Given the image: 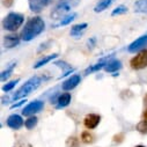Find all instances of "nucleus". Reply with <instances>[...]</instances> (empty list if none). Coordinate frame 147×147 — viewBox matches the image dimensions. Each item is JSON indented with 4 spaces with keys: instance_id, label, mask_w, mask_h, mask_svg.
Wrapping results in <instances>:
<instances>
[{
    "instance_id": "f257e3e1",
    "label": "nucleus",
    "mask_w": 147,
    "mask_h": 147,
    "mask_svg": "<svg viewBox=\"0 0 147 147\" xmlns=\"http://www.w3.org/2000/svg\"><path fill=\"white\" fill-rule=\"evenodd\" d=\"M45 28V24H44V21L38 18V16H35V18H31L27 23H26V27L23 28L22 32H21V38L23 41H31L34 40L36 36H38Z\"/></svg>"
},
{
    "instance_id": "f03ea898",
    "label": "nucleus",
    "mask_w": 147,
    "mask_h": 147,
    "mask_svg": "<svg viewBox=\"0 0 147 147\" xmlns=\"http://www.w3.org/2000/svg\"><path fill=\"white\" fill-rule=\"evenodd\" d=\"M41 82H42V79H41L40 77H32V78H30V79L14 94L13 100H19V98L26 97L27 95H29L30 93H32L34 90L37 89V88L40 87Z\"/></svg>"
},
{
    "instance_id": "7ed1b4c3",
    "label": "nucleus",
    "mask_w": 147,
    "mask_h": 147,
    "mask_svg": "<svg viewBox=\"0 0 147 147\" xmlns=\"http://www.w3.org/2000/svg\"><path fill=\"white\" fill-rule=\"evenodd\" d=\"M79 3H80V0H59L56 5V7L52 11L51 16L55 19H58L61 15H64L65 13L69 12L73 7L78 6Z\"/></svg>"
},
{
    "instance_id": "20e7f679",
    "label": "nucleus",
    "mask_w": 147,
    "mask_h": 147,
    "mask_svg": "<svg viewBox=\"0 0 147 147\" xmlns=\"http://www.w3.org/2000/svg\"><path fill=\"white\" fill-rule=\"evenodd\" d=\"M24 18L19 13H9L3 21V28L9 31H16L23 23Z\"/></svg>"
},
{
    "instance_id": "39448f33",
    "label": "nucleus",
    "mask_w": 147,
    "mask_h": 147,
    "mask_svg": "<svg viewBox=\"0 0 147 147\" xmlns=\"http://www.w3.org/2000/svg\"><path fill=\"white\" fill-rule=\"evenodd\" d=\"M130 65L133 69H142L147 67V50L140 51L134 58H132Z\"/></svg>"
},
{
    "instance_id": "423d86ee",
    "label": "nucleus",
    "mask_w": 147,
    "mask_h": 147,
    "mask_svg": "<svg viewBox=\"0 0 147 147\" xmlns=\"http://www.w3.org/2000/svg\"><path fill=\"white\" fill-rule=\"evenodd\" d=\"M44 107V103L41 102V101H34L31 103H29L23 110H22V115L23 116H31V115H35L36 113L41 111Z\"/></svg>"
},
{
    "instance_id": "0eeeda50",
    "label": "nucleus",
    "mask_w": 147,
    "mask_h": 147,
    "mask_svg": "<svg viewBox=\"0 0 147 147\" xmlns=\"http://www.w3.org/2000/svg\"><path fill=\"white\" fill-rule=\"evenodd\" d=\"M100 121H101V117H100L98 115H96V114H89V115H87V116L85 117L84 124H85V126H86L87 129L93 130V129H95V127L98 125Z\"/></svg>"
},
{
    "instance_id": "6e6552de",
    "label": "nucleus",
    "mask_w": 147,
    "mask_h": 147,
    "mask_svg": "<svg viewBox=\"0 0 147 147\" xmlns=\"http://www.w3.org/2000/svg\"><path fill=\"white\" fill-rule=\"evenodd\" d=\"M80 76L78 74H74V76H72L69 79H67L65 82H63V89L64 90H71L73 88H76L79 84H80Z\"/></svg>"
},
{
    "instance_id": "1a4fd4ad",
    "label": "nucleus",
    "mask_w": 147,
    "mask_h": 147,
    "mask_svg": "<svg viewBox=\"0 0 147 147\" xmlns=\"http://www.w3.org/2000/svg\"><path fill=\"white\" fill-rule=\"evenodd\" d=\"M146 45H147V35L146 36H141V37L136 40L133 43H131L129 45V51L130 52H136L137 50H140Z\"/></svg>"
},
{
    "instance_id": "9d476101",
    "label": "nucleus",
    "mask_w": 147,
    "mask_h": 147,
    "mask_svg": "<svg viewBox=\"0 0 147 147\" xmlns=\"http://www.w3.org/2000/svg\"><path fill=\"white\" fill-rule=\"evenodd\" d=\"M19 42H20V37L18 35H7L3 40V45L7 49H11V48L16 47Z\"/></svg>"
},
{
    "instance_id": "9b49d317",
    "label": "nucleus",
    "mask_w": 147,
    "mask_h": 147,
    "mask_svg": "<svg viewBox=\"0 0 147 147\" xmlns=\"http://www.w3.org/2000/svg\"><path fill=\"white\" fill-rule=\"evenodd\" d=\"M22 124H23V121H22L21 116H19V115H12L7 118V125L13 130L20 129L22 126Z\"/></svg>"
},
{
    "instance_id": "f8f14e48",
    "label": "nucleus",
    "mask_w": 147,
    "mask_h": 147,
    "mask_svg": "<svg viewBox=\"0 0 147 147\" xmlns=\"http://www.w3.org/2000/svg\"><path fill=\"white\" fill-rule=\"evenodd\" d=\"M87 27H88L87 23H80V24L73 26L71 29V35L73 37H79V36H81V34H84V31L86 30Z\"/></svg>"
},
{
    "instance_id": "ddd939ff",
    "label": "nucleus",
    "mask_w": 147,
    "mask_h": 147,
    "mask_svg": "<svg viewBox=\"0 0 147 147\" xmlns=\"http://www.w3.org/2000/svg\"><path fill=\"white\" fill-rule=\"evenodd\" d=\"M122 67V63L119 60H110L109 63H107V65L104 66V69L105 72H109V73H111V72H116L118 71L119 68Z\"/></svg>"
},
{
    "instance_id": "4468645a",
    "label": "nucleus",
    "mask_w": 147,
    "mask_h": 147,
    "mask_svg": "<svg viewBox=\"0 0 147 147\" xmlns=\"http://www.w3.org/2000/svg\"><path fill=\"white\" fill-rule=\"evenodd\" d=\"M58 105L57 108H65L71 102V94L69 93H63L61 95H59L58 97Z\"/></svg>"
},
{
    "instance_id": "2eb2a0df",
    "label": "nucleus",
    "mask_w": 147,
    "mask_h": 147,
    "mask_svg": "<svg viewBox=\"0 0 147 147\" xmlns=\"http://www.w3.org/2000/svg\"><path fill=\"white\" fill-rule=\"evenodd\" d=\"M115 1V0H100V1L97 3V5L95 6L94 11L96 13H100V12H103L104 9H107L110 5H111Z\"/></svg>"
},
{
    "instance_id": "dca6fc26",
    "label": "nucleus",
    "mask_w": 147,
    "mask_h": 147,
    "mask_svg": "<svg viewBox=\"0 0 147 147\" xmlns=\"http://www.w3.org/2000/svg\"><path fill=\"white\" fill-rule=\"evenodd\" d=\"M136 13H146L147 12V0H138L134 4Z\"/></svg>"
},
{
    "instance_id": "f3484780",
    "label": "nucleus",
    "mask_w": 147,
    "mask_h": 147,
    "mask_svg": "<svg viewBox=\"0 0 147 147\" xmlns=\"http://www.w3.org/2000/svg\"><path fill=\"white\" fill-rule=\"evenodd\" d=\"M29 7L32 12L40 13L44 6L42 5V0H29Z\"/></svg>"
},
{
    "instance_id": "a211bd4d",
    "label": "nucleus",
    "mask_w": 147,
    "mask_h": 147,
    "mask_svg": "<svg viewBox=\"0 0 147 147\" xmlns=\"http://www.w3.org/2000/svg\"><path fill=\"white\" fill-rule=\"evenodd\" d=\"M58 57V55L57 53H53V55H50V56H47V57H44V58H42L40 61H37L35 65H34V68H40V67H42L43 65H47L48 63H50L51 60H53L55 58H57Z\"/></svg>"
},
{
    "instance_id": "6ab92c4d",
    "label": "nucleus",
    "mask_w": 147,
    "mask_h": 147,
    "mask_svg": "<svg viewBox=\"0 0 147 147\" xmlns=\"http://www.w3.org/2000/svg\"><path fill=\"white\" fill-rule=\"evenodd\" d=\"M76 18H77V13L68 14V15H67V16H65V18H64V19H63V20H61L57 26H66V24L71 23V22H72L73 20H74ZM57 26H56V27H57Z\"/></svg>"
},
{
    "instance_id": "aec40b11",
    "label": "nucleus",
    "mask_w": 147,
    "mask_h": 147,
    "mask_svg": "<svg viewBox=\"0 0 147 147\" xmlns=\"http://www.w3.org/2000/svg\"><path fill=\"white\" fill-rule=\"evenodd\" d=\"M107 65V63L104 61V60H102L101 63H98V64H95L94 66H92V67H88L87 69H86V74H88V73H92V72H96V71H98V69H101V68H103L104 66Z\"/></svg>"
},
{
    "instance_id": "412c9836",
    "label": "nucleus",
    "mask_w": 147,
    "mask_h": 147,
    "mask_svg": "<svg viewBox=\"0 0 147 147\" xmlns=\"http://www.w3.org/2000/svg\"><path fill=\"white\" fill-rule=\"evenodd\" d=\"M15 63H12L9 66H8V68L7 69H5V71H3V73H1V81H5L9 76H11V73L13 72V69H14V67H15Z\"/></svg>"
},
{
    "instance_id": "4be33fe9",
    "label": "nucleus",
    "mask_w": 147,
    "mask_h": 147,
    "mask_svg": "<svg viewBox=\"0 0 147 147\" xmlns=\"http://www.w3.org/2000/svg\"><path fill=\"white\" fill-rule=\"evenodd\" d=\"M93 134L90 133V132H88V131H85V132H82V134H81V140L85 142V144H90V142H93Z\"/></svg>"
},
{
    "instance_id": "5701e85b",
    "label": "nucleus",
    "mask_w": 147,
    "mask_h": 147,
    "mask_svg": "<svg viewBox=\"0 0 147 147\" xmlns=\"http://www.w3.org/2000/svg\"><path fill=\"white\" fill-rule=\"evenodd\" d=\"M137 130L142 133V134H147V119H144L141 121L138 125H137Z\"/></svg>"
},
{
    "instance_id": "b1692460",
    "label": "nucleus",
    "mask_w": 147,
    "mask_h": 147,
    "mask_svg": "<svg viewBox=\"0 0 147 147\" xmlns=\"http://www.w3.org/2000/svg\"><path fill=\"white\" fill-rule=\"evenodd\" d=\"M36 124H37V118H36L35 116L29 117V118L26 121V127H27V129H29V130H31L32 127H35V126H36Z\"/></svg>"
},
{
    "instance_id": "393cba45",
    "label": "nucleus",
    "mask_w": 147,
    "mask_h": 147,
    "mask_svg": "<svg viewBox=\"0 0 147 147\" xmlns=\"http://www.w3.org/2000/svg\"><path fill=\"white\" fill-rule=\"evenodd\" d=\"M67 147H79V139L77 137H69L66 141Z\"/></svg>"
},
{
    "instance_id": "a878e982",
    "label": "nucleus",
    "mask_w": 147,
    "mask_h": 147,
    "mask_svg": "<svg viewBox=\"0 0 147 147\" xmlns=\"http://www.w3.org/2000/svg\"><path fill=\"white\" fill-rule=\"evenodd\" d=\"M127 12V8L125 7V6H123V5H121V6H118V7H116L114 11H113V16H115V15H121V14H125Z\"/></svg>"
},
{
    "instance_id": "bb28decb",
    "label": "nucleus",
    "mask_w": 147,
    "mask_h": 147,
    "mask_svg": "<svg viewBox=\"0 0 147 147\" xmlns=\"http://www.w3.org/2000/svg\"><path fill=\"white\" fill-rule=\"evenodd\" d=\"M18 82H19V79H16V80H13V81L8 82L7 85L3 86V90H4V92H9V90H12V89L16 86V84H18Z\"/></svg>"
},
{
    "instance_id": "cd10ccee",
    "label": "nucleus",
    "mask_w": 147,
    "mask_h": 147,
    "mask_svg": "<svg viewBox=\"0 0 147 147\" xmlns=\"http://www.w3.org/2000/svg\"><path fill=\"white\" fill-rule=\"evenodd\" d=\"M144 104H145V108H144V113H142V118L147 119V94L144 97Z\"/></svg>"
},
{
    "instance_id": "c85d7f7f",
    "label": "nucleus",
    "mask_w": 147,
    "mask_h": 147,
    "mask_svg": "<svg viewBox=\"0 0 147 147\" xmlns=\"http://www.w3.org/2000/svg\"><path fill=\"white\" fill-rule=\"evenodd\" d=\"M1 3H3V5L5 7H11L13 5V3H14V0H1Z\"/></svg>"
},
{
    "instance_id": "c756f323",
    "label": "nucleus",
    "mask_w": 147,
    "mask_h": 147,
    "mask_svg": "<svg viewBox=\"0 0 147 147\" xmlns=\"http://www.w3.org/2000/svg\"><path fill=\"white\" fill-rule=\"evenodd\" d=\"M55 65H57V66H59V67H61V68H63V67L68 68V69L71 68V67H69V66H68L66 63H63V61H56V63H55Z\"/></svg>"
},
{
    "instance_id": "7c9ffc66",
    "label": "nucleus",
    "mask_w": 147,
    "mask_h": 147,
    "mask_svg": "<svg viewBox=\"0 0 147 147\" xmlns=\"http://www.w3.org/2000/svg\"><path fill=\"white\" fill-rule=\"evenodd\" d=\"M24 102H26V100H24V98H22V100H20V101L18 102V103H15V104H13V105H12V109H14V108H19V107H21V105H22V104H23Z\"/></svg>"
},
{
    "instance_id": "2f4dec72",
    "label": "nucleus",
    "mask_w": 147,
    "mask_h": 147,
    "mask_svg": "<svg viewBox=\"0 0 147 147\" xmlns=\"http://www.w3.org/2000/svg\"><path fill=\"white\" fill-rule=\"evenodd\" d=\"M123 137H124V136H123L122 133H119L118 136H115V137H114V141H115V142H121V141L123 140V139H122Z\"/></svg>"
},
{
    "instance_id": "473e14b6",
    "label": "nucleus",
    "mask_w": 147,
    "mask_h": 147,
    "mask_svg": "<svg viewBox=\"0 0 147 147\" xmlns=\"http://www.w3.org/2000/svg\"><path fill=\"white\" fill-rule=\"evenodd\" d=\"M51 3H53V0H42V5L45 7V6H49Z\"/></svg>"
},
{
    "instance_id": "72a5a7b5",
    "label": "nucleus",
    "mask_w": 147,
    "mask_h": 147,
    "mask_svg": "<svg viewBox=\"0 0 147 147\" xmlns=\"http://www.w3.org/2000/svg\"><path fill=\"white\" fill-rule=\"evenodd\" d=\"M136 147H145V146H142V145H139V146H136Z\"/></svg>"
}]
</instances>
